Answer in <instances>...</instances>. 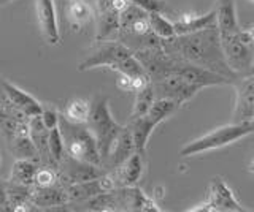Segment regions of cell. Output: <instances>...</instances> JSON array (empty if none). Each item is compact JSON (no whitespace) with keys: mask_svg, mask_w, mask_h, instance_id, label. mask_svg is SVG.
Instances as JSON below:
<instances>
[{"mask_svg":"<svg viewBox=\"0 0 254 212\" xmlns=\"http://www.w3.org/2000/svg\"><path fill=\"white\" fill-rule=\"evenodd\" d=\"M245 30H246V32H248L250 38L254 42V22H253V24H250L248 27H245Z\"/></svg>","mask_w":254,"mask_h":212,"instance_id":"33","label":"cell"},{"mask_svg":"<svg viewBox=\"0 0 254 212\" xmlns=\"http://www.w3.org/2000/svg\"><path fill=\"white\" fill-rule=\"evenodd\" d=\"M67 19L68 24L73 30L83 29L87 22H91L95 16L91 5L84 2V0H73V2H67Z\"/></svg>","mask_w":254,"mask_h":212,"instance_id":"20","label":"cell"},{"mask_svg":"<svg viewBox=\"0 0 254 212\" xmlns=\"http://www.w3.org/2000/svg\"><path fill=\"white\" fill-rule=\"evenodd\" d=\"M154 100H156V95H154L153 83H149L145 85V87L137 90V95H135V101H133V109L130 113V119L145 116L151 109V106H153Z\"/></svg>","mask_w":254,"mask_h":212,"instance_id":"25","label":"cell"},{"mask_svg":"<svg viewBox=\"0 0 254 212\" xmlns=\"http://www.w3.org/2000/svg\"><path fill=\"white\" fill-rule=\"evenodd\" d=\"M162 49L172 59L208 68L211 72L232 78V80L237 78L224 57L218 26L192 34L162 38Z\"/></svg>","mask_w":254,"mask_h":212,"instance_id":"1","label":"cell"},{"mask_svg":"<svg viewBox=\"0 0 254 212\" xmlns=\"http://www.w3.org/2000/svg\"><path fill=\"white\" fill-rule=\"evenodd\" d=\"M116 85H118V89H121L124 92H133V80L132 78H129L127 75H123V73H119L118 76V81H116Z\"/></svg>","mask_w":254,"mask_h":212,"instance_id":"32","label":"cell"},{"mask_svg":"<svg viewBox=\"0 0 254 212\" xmlns=\"http://www.w3.org/2000/svg\"><path fill=\"white\" fill-rule=\"evenodd\" d=\"M86 125L89 127L95 141H97L102 160L105 163L115 141L124 128V125H119L111 114L110 100L107 95L99 93V95L94 97V100L91 101V114Z\"/></svg>","mask_w":254,"mask_h":212,"instance_id":"2","label":"cell"},{"mask_svg":"<svg viewBox=\"0 0 254 212\" xmlns=\"http://www.w3.org/2000/svg\"><path fill=\"white\" fill-rule=\"evenodd\" d=\"M29 125H30V138L37 147L40 163L54 167L51 154H50V128H46V125L43 124L42 114L30 117Z\"/></svg>","mask_w":254,"mask_h":212,"instance_id":"17","label":"cell"},{"mask_svg":"<svg viewBox=\"0 0 254 212\" xmlns=\"http://www.w3.org/2000/svg\"><path fill=\"white\" fill-rule=\"evenodd\" d=\"M203 208H192L189 211H214V212H243L246 211L238 200L235 198L234 192L221 177H214L210 184V196L208 201L202 204Z\"/></svg>","mask_w":254,"mask_h":212,"instance_id":"9","label":"cell"},{"mask_svg":"<svg viewBox=\"0 0 254 212\" xmlns=\"http://www.w3.org/2000/svg\"><path fill=\"white\" fill-rule=\"evenodd\" d=\"M0 83H2V87L6 93L8 100H10L19 111H22L27 117H34V116L42 114L43 105L40 103L35 97H32L26 90L19 89L18 85H14L13 83L5 80L3 76H0Z\"/></svg>","mask_w":254,"mask_h":212,"instance_id":"12","label":"cell"},{"mask_svg":"<svg viewBox=\"0 0 254 212\" xmlns=\"http://www.w3.org/2000/svg\"><path fill=\"white\" fill-rule=\"evenodd\" d=\"M251 2H253V3H254V0H251Z\"/></svg>","mask_w":254,"mask_h":212,"instance_id":"39","label":"cell"},{"mask_svg":"<svg viewBox=\"0 0 254 212\" xmlns=\"http://www.w3.org/2000/svg\"><path fill=\"white\" fill-rule=\"evenodd\" d=\"M0 167H2V155H0Z\"/></svg>","mask_w":254,"mask_h":212,"instance_id":"37","label":"cell"},{"mask_svg":"<svg viewBox=\"0 0 254 212\" xmlns=\"http://www.w3.org/2000/svg\"><path fill=\"white\" fill-rule=\"evenodd\" d=\"M56 168L59 171V182L62 185L86 182V180L97 179L102 174H105V171L102 170L103 167H97V165L76 160L73 157H70L68 154L64 157L62 162Z\"/></svg>","mask_w":254,"mask_h":212,"instance_id":"8","label":"cell"},{"mask_svg":"<svg viewBox=\"0 0 254 212\" xmlns=\"http://www.w3.org/2000/svg\"><path fill=\"white\" fill-rule=\"evenodd\" d=\"M59 184V171L56 167L51 165H42L37 171L35 176V184L37 187H51Z\"/></svg>","mask_w":254,"mask_h":212,"instance_id":"28","label":"cell"},{"mask_svg":"<svg viewBox=\"0 0 254 212\" xmlns=\"http://www.w3.org/2000/svg\"><path fill=\"white\" fill-rule=\"evenodd\" d=\"M38 171V165L35 160L30 159H16L13 162L11 172H10V180L24 185H34L35 184V176Z\"/></svg>","mask_w":254,"mask_h":212,"instance_id":"21","label":"cell"},{"mask_svg":"<svg viewBox=\"0 0 254 212\" xmlns=\"http://www.w3.org/2000/svg\"><path fill=\"white\" fill-rule=\"evenodd\" d=\"M135 152V143H133V136L129 125H126L123 131L119 133L118 139L115 141L113 147H111V152L108 155L107 162L103 163V167H107L110 170H116L119 165H123L129 157H132Z\"/></svg>","mask_w":254,"mask_h":212,"instance_id":"15","label":"cell"},{"mask_svg":"<svg viewBox=\"0 0 254 212\" xmlns=\"http://www.w3.org/2000/svg\"><path fill=\"white\" fill-rule=\"evenodd\" d=\"M8 147H10L11 154L16 159H30V160L40 162L37 147L34 144V141H32L30 135H16L10 143H8Z\"/></svg>","mask_w":254,"mask_h":212,"instance_id":"22","label":"cell"},{"mask_svg":"<svg viewBox=\"0 0 254 212\" xmlns=\"http://www.w3.org/2000/svg\"><path fill=\"white\" fill-rule=\"evenodd\" d=\"M119 11L116 10H95V42H111L118 40L121 32Z\"/></svg>","mask_w":254,"mask_h":212,"instance_id":"14","label":"cell"},{"mask_svg":"<svg viewBox=\"0 0 254 212\" xmlns=\"http://www.w3.org/2000/svg\"><path fill=\"white\" fill-rule=\"evenodd\" d=\"M37 8V21L42 37L48 44H59L61 34L58 26V14H56L54 0H35Z\"/></svg>","mask_w":254,"mask_h":212,"instance_id":"10","label":"cell"},{"mask_svg":"<svg viewBox=\"0 0 254 212\" xmlns=\"http://www.w3.org/2000/svg\"><path fill=\"white\" fill-rule=\"evenodd\" d=\"M133 51L127 44L119 40L111 42H99V46L92 51L89 57H86L81 64L78 65L79 72H87V70L97 68V67H108L111 68L127 57L133 56Z\"/></svg>","mask_w":254,"mask_h":212,"instance_id":"5","label":"cell"},{"mask_svg":"<svg viewBox=\"0 0 254 212\" xmlns=\"http://www.w3.org/2000/svg\"><path fill=\"white\" fill-rule=\"evenodd\" d=\"M159 124H162V121L156 117L151 111H148L145 116H140V117H135V119L129 121V127L132 131V136H133V143H135V151L138 154L145 155L146 152V146H148V141L153 135L154 128L157 127Z\"/></svg>","mask_w":254,"mask_h":212,"instance_id":"13","label":"cell"},{"mask_svg":"<svg viewBox=\"0 0 254 212\" xmlns=\"http://www.w3.org/2000/svg\"><path fill=\"white\" fill-rule=\"evenodd\" d=\"M91 114V101L84 98H71L64 108V117L75 124H86Z\"/></svg>","mask_w":254,"mask_h":212,"instance_id":"23","label":"cell"},{"mask_svg":"<svg viewBox=\"0 0 254 212\" xmlns=\"http://www.w3.org/2000/svg\"><path fill=\"white\" fill-rule=\"evenodd\" d=\"M221 44L222 51H224V57L227 60L229 67L234 70V73L238 75H246L253 67V52H251V44H246L237 34H229V35H221Z\"/></svg>","mask_w":254,"mask_h":212,"instance_id":"7","label":"cell"},{"mask_svg":"<svg viewBox=\"0 0 254 212\" xmlns=\"http://www.w3.org/2000/svg\"><path fill=\"white\" fill-rule=\"evenodd\" d=\"M130 3L140 6L141 10L146 13H165L169 10V3L167 0H129Z\"/></svg>","mask_w":254,"mask_h":212,"instance_id":"29","label":"cell"},{"mask_svg":"<svg viewBox=\"0 0 254 212\" xmlns=\"http://www.w3.org/2000/svg\"><path fill=\"white\" fill-rule=\"evenodd\" d=\"M59 128L62 131L64 143H65V151L70 157L81 162L97 165V167H103L97 141H95L92 131L86 124L70 122L64 116H61Z\"/></svg>","mask_w":254,"mask_h":212,"instance_id":"3","label":"cell"},{"mask_svg":"<svg viewBox=\"0 0 254 212\" xmlns=\"http://www.w3.org/2000/svg\"><path fill=\"white\" fill-rule=\"evenodd\" d=\"M42 121L46 125V128H56L59 127V122H61V114L58 113V109L51 108V106H43V111H42Z\"/></svg>","mask_w":254,"mask_h":212,"instance_id":"30","label":"cell"},{"mask_svg":"<svg viewBox=\"0 0 254 212\" xmlns=\"http://www.w3.org/2000/svg\"><path fill=\"white\" fill-rule=\"evenodd\" d=\"M8 211H11V204L6 193V180L0 179V212H8Z\"/></svg>","mask_w":254,"mask_h":212,"instance_id":"31","label":"cell"},{"mask_svg":"<svg viewBox=\"0 0 254 212\" xmlns=\"http://www.w3.org/2000/svg\"><path fill=\"white\" fill-rule=\"evenodd\" d=\"M253 133H254V119L238 121L234 124L224 125V127H219L200 138L190 141V143H188L181 149L180 154L183 157H190V155H198L208 151H214V149H221L224 146L232 144L245 136H250Z\"/></svg>","mask_w":254,"mask_h":212,"instance_id":"4","label":"cell"},{"mask_svg":"<svg viewBox=\"0 0 254 212\" xmlns=\"http://www.w3.org/2000/svg\"><path fill=\"white\" fill-rule=\"evenodd\" d=\"M32 188H34V185H24L6 179V193L11 204V211L18 212L24 204H27L30 201Z\"/></svg>","mask_w":254,"mask_h":212,"instance_id":"24","label":"cell"},{"mask_svg":"<svg viewBox=\"0 0 254 212\" xmlns=\"http://www.w3.org/2000/svg\"><path fill=\"white\" fill-rule=\"evenodd\" d=\"M2 138H3V136H2V133H0V144H2Z\"/></svg>","mask_w":254,"mask_h":212,"instance_id":"36","label":"cell"},{"mask_svg":"<svg viewBox=\"0 0 254 212\" xmlns=\"http://www.w3.org/2000/svg\"><path fill=\"white\" fill-rule=\"evenodd\" d=\"M13 2V0H0V5H6V3H10Z\"/></svg>","mask_w":254,"mask_h":212,"instance_id":"34","label":"cell"},{"mask_svg":"<svg viewBox=\"0 0 254 212\" xmlns=\"http://www.w3.org/2000/svg\"><path fill=\"white\" fill-rule=\"evenodd\" d=\"M67 2H73V0H67Z\"/></svg>","mask_w":254,"mask_h":212,"instance_id":"38","label":"cell"},{"mask_svg":"<svg viewBox=\"0 0 254 212\" xmlns=\"http://www.w3.org/2000/svg\"><path fill=\"white\" fill-rule=\"evenodd\" d=\"M148 21H149V27L151 30L161 38H172L177 35V30H175L173 22L164 18L162 13H149L148 14Z\"/></svg>","mask_w":254,"mask_h":212,"instance_id":"26","label":"cell"},{"mask_svg":"<svg viewBox=\"0 0 254 212\" xmlns=\"http://www.w3.org/2000/svg\"><path fill=\"white\" fill-rule=\"evenodd\" d=\"M30 203L34 204L35 211L40 209H58L70 204V198L65 185L61 182L51 187H37L32 188Z\"/></svg>","mask_w":254,"mask_h":212,"instance_id":"11","label":"cell"},{"mask_svg":"<svg viewBox=\"0 0 254 212\" xmlns=\"http://www.w3.org/2000/svg\"><path fill=\"white\" fill-rule=\"evenodd\" d=\"M250 170H251V172H254V160H253V163H251V167H250Z\"/></svg>","mask_w":254,"mask_h":212,"instance_id":"35","label":"cell"},{"mask_svg":"<svg viewBox=\"0 0 254 212\" xmlns=\"http://www.w3.org/2000/svg\"><path fill=\"white\" fill-rule=\"evenodd\" d=\"M154 87L156 98H170L180 105H185L195 93L200 90L197 85L188 83L185 78L178 73H167L151 80Z\"/></svg>","mask_w":254,"mask_h":212,"instance_id":"6","label":"cell"},{"mask_svg":"<svg viewBox=\"0 0 254 212\" xmlns=\"http://www.w3.org/2000/svg\"><path fill=\"white\" fill-rule=\"evenodd\" d=\"M216 18L219 35L237 34L240 30V24L237 19L235 0H218L216 3Z\"/></svg>","mask_w":254,"mask_h":212,"instance_id":"19","label":"cell"},{"mask_svg":"<svg viewBox=\"0 0 254 212\" xmlns=\"http://www.w3.org/2000/svg\"><path fill=\"white\" fill-rule=\"evenodd\" d=\"M143 176V155L135 152L123 165L115 170L113 177L118 187H130L135 185Z\"/></svg>","mask_w":254,"mask_h":212,"instance_id":"18","label":"cell"},{"mask_svg":"<svg viewBox=\"0 0 254 212\" xmlns=\"http://www.w3.org/2000/svg\"><path fill=\"white\" fill-rule=\"evenodd\" d=\"M50 154H51L54 167H58L64 157L67 155L65 143H64V136H62V131L59 127L50 130Z\"/></svg>","mask_w":254,"mask_h":212,"instance_id":"27","label":"cell"},{"mask_svg":"<svg viewBox=\"0 0 254 212\" xmlns=\"http://www.w3.org/2000/svg\"><path fill=\"white\" fill-rule=\"evenodd\" d=\"M177 35H185V34H192L198 32V30L208 29L213 26H218V18H216V10H211L206 14H192V13H183L181 18L173 21Z\"/></svg>","mask_w":254,"mask_h":212,"instance_id":"16","label":"cell"}]
</instances>
